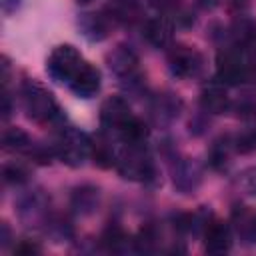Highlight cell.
<instances>
[{
  "label": "cell",
  "mask_w": 256,
  "mask_h": 256,
  "mask_svg": "<svg viewBox=\"0 0 256 256\" xmlns=\"http://www.w3.org/2000/svg\"><path fill=\"white\" fill-rule=\"evenodd\" d=\"M4 148L12 152H28L32 148V140L24 130L8 128L4 130Z\"/></svg>",
  "instance_id": "cell-16"
},
{
  "label": "cell",
  "mask_w": 256,
  "mask_h": 256,
  "mask_svg": "<svg viewBox=\"0 0 256 256\" xmlns=\"http://www.w3.org/2000/svg\"><path fill=\"white\" fill-rule=\"evenodd\" d=\"M24 106L28 116L36 122H54L56 118H60V108L54 96L38 84L28 82L24 86Z\"/></svg>",
  "instance_id": "cell-1"
},
{
  "label": "cell",
  "mask_w": 256,
  "mask_h": 256,
  "mask_svg": "<svg viewBox=\"0 0 256 256\" xmlns=\"http://www.w3.org/2000/svg\"><path fill=\"white\" fill-rule=\"evenodd\" d=\"M56 152L62 158V162L70 164V166H78L84 162L86 154L90 152V140L86 138V134H82L76 128H66L56 144Z\"/></svg>",
  "instance_id": "cell-3"
},
{
  "label": "cell",
  "mask_w": 256,
  "mask_h": 256,
  "mask_svg": "<svg viewBox=\"0 0 256 256\" xmlns=\"http://www.w3.org/2000/svg\"><path fill=\"white\" fill-rule=\"evenodd\" d=\"M106 14L116 22L136 24L142 18V6L138 0H110Z\"/></svg>",
  "instance_id": "cell-9"
},
{
  "label": "cell",
  "mask_w": 256,
  "mask_h": 256,
  "mask_svg": "<svg viewBox=\"0 0 256 256\" xmlns=\"http://www.w3.org/2000/svg\"><path fill=\"white\" fill-rule=\"evenodd\" d=\"M232 36L240 46H250L256 42V22L252 18L240 16L232 24Z\"/></svg>",
  "instance_id": "cell-15"
},
{
  "label": "cell",
  "mask_w": 256,
  "mask_h": 256,
  "mask_svg": "<svg viewBox=\"0 0 256 256\" xmlns=\"http://www.w3.org/2000/svg\"><path fill=\"white\" fill-rule=\"evenodd\" d=\"M216 70L222 84H238L246 78V64L238 50L226 48L216 56Z\"/></svg>",
  "instance_id": "cell-6"
},
{
  "label": "cell",
  "mask_w": 256,
  "mask_h": 256,
  "mask_svg": "<svg viewBox=\"0 0 256 256\" xmlns=\"http://www.w3.org/2000/svg\"><path fill=\"white\" fill-rule=\"evenodd\" d=\"M90 154L94 158V162L102 168H108L112 164H116V154H114V148L110 144V140L98 136L94 142H90Z\"/></svg>",
  "instance_id": "cell-14"
},
{
  "label": "cell",
  "mask_w": 256,
  "mask_h": 256,
  "mask_svg": "<svg viewBox=\"0 0 256 256\" xmlns=\"http://www.w3.org/2000/svg\"><path fill=\"white\" fill-rule=\"evenodd\" d=\"M108 62H110V68L114 74H118L120 78H130L136 68H138V58L132 50L124 48V46H118L110 56H108Z\"/></svg>",
  "instance_id": "cell-11"
},
{
  "label": "cell",
  "mask_w": 256,
  "mask_h": 256,
  "mask_svg": "<svg viewBox=\"0 0 256 256\" xmlns=\"http://www.w3.org/2000/svg\"><path fill=\"white\" fill-rule=\"evenodd\" d=\"M202 108L212 112V114H220L228 108V94H226V88L224 84H210L202 90Z\"/></svg>",
  "instance_id": "cell-13"
},
{
  "label": "cell",
  "mask_w": 256,
  "mask_h": 256,
  "mask_svg": "<svg viewBox=\"0 0 256 256\" xmlns=\"http://www.w3.org/2000/svg\"><path fill=\"white\" fill-rule=\"evenodd\" d=\"M84 60L80 56V52L74 46H58L52 50L50 58H48V72L52 74V78H56L58 82H68L76 76V72L82 68Z\"/></svg>",
  "instance_id": "cell-2"
},
{
  "label": "cell",
  "mask_w": 256,
  "mask_h": 256,
  "mask_svg": "<svg viewBox=\"0 0 256 256\" xmlns=\"http://www.w3.org/2000/svg\"><path fill=\"white\" fill-rule=\"evenodd\" d=\"M70 88L80 98H92L100 90V72L92 64L84 62L76 76L70 80Z\"/></svg>",
  "instance_id": "cell-8"
},
{
  "label": "cell",
  "mask_w": 256,
  "mask_h": 256,
  "mask_svg": "<svg viewBox=\"0 0 256 256\" xmlns=\"http://www.w3.org/2000/svg\"><path fill=\"white\" fill-rule=\"evenodd\" d=\"M204 240H206V250L208 252H224V250L230 248V228L224 222L206 224Z\"/></svg>",
  "instance_id": "cell-12"
},
{
  "label": "cell",
  "mask_w": 256,
  "mask_h": 256,
  "mask_svg": "<svg viewBox=\"0 0 256 256\" xmlns=\"http://www.w3.org/2000/svg\"><path fill=\"white\" fill-rule=\"evenodd\" d=\"M116 166L124 178L142 180L152 174V162L144 154L142 146H126V150L116 160Z\"/></svg>",
  "instance_id": "cell-4"
},
{
  "label": "cell",
  "mask_w": 256,
  "mask_h": 256,
  "mask_svg": "<svg viewBox=\"0 0 256 256\" xmlns=\"http://www.w3.org/2000/svg\"><path fill=\"white\" fill-rule=\"evenodd\" d=\"M144 36L146 40L156 46V48H166L170 42H172V24L162 18V16H156V18H150L146 24H144Z\"/></svg>",
  "instance_id": "cell-10"
},
{
  "label": "cell",
  "mask_w": 256,
  "mask_h": 256,
  "mask_svg": "<svg viewBox=\"0 0 256 256\" xmlns=\"http://www.w3.org/2000/svg\"><path fill=\"white\" fill-rule=\"evenodd\" d=\"M150 2H152L156 8H162V10H164V8H172L176 0H150Z\"/></svg>",
  "instance_id": "cell-18"
},
{
  "label": "cell",
  "mask_w": 256,
  "mask_h": 256,
  "mask_svg": "<svg viewBox=\"0 0 256 256\" xmlns=\"http://www.w3.org/2000/svg\"><path fill=\"white\" fill-rule=\"evenodd\" d=\"M132 112H130V106L124 98L120 96H112L108 98L102 108H100V120L106 128H114V130H122L130 120H132Z\"/></svg>",
  "instance_id": "cell-7"
},
{
  "label": "cell",
  "mask_w": 256,
  "mask_h": 256,
  "mask_svg": "<svg viewBox=\"0 0 256 256\" xmlns=\"http://www.w3.org/2000/svg\"><path fill=\"white\" fill-rule=\"evenodd\" d=\"M168 64H170L172 74L180 78H194L202 70V56L192 46L180 44L168 52Z\"/></svg>",
  "instance_id": "cell-5"
},
{
  "label": "cell",
  "mask_w": 256,
  "mask_h": 256,
  "mask_svg": "<svg viewBox=\"0 0 256 256\" xmlns=\"http://www.w3.org/2000/svg\"><path fill=\"white\" fill-rule=\"evenodd\" d=\"M26 178V170L22 166H6L4 168V180L6 182H22Z\"/></svg>",
  "instance_id": "cell-17"
}]
</instances>
